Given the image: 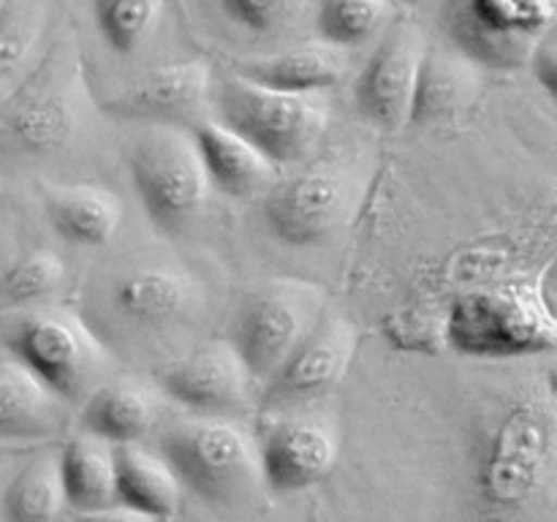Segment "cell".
Segmentation results:
<instances>
[{
  "instance_id": "obj_1",
  "label": "cell",
  "mask_w": 557,
  "mask_h": 522,
  "mask_svg": "<svg viewBox=\"0 0 557 522\" xmlns=\"http://www.w3.org/2000/svg\"><path fill=\"white\" fill-rule=\"evenodd\" d=\"M557 419L547 389L515 397L484 435L476 465V489L495 514L528 509L555 471Z\"/></svg>"
},
{
  "instance_id": "obj_2",
  "label": "cell",
  "mask_w": 557,
  "mask_h": 522,
  "mask_svg": "<svg viewBox=\"0 0 557 522\" xmlns=\"http://www.w3.org/2000/svg\"><path fill=\"white\" fill-rule=\"evenodd\" d=\"M210 103L218 123L245 136L275 166L302 161L330 125V103L321 92L272 90L234 71L212 79Z\"/></svg>"
},
{
  "instance_id": "obj_3",
  "label": "cell",
  "mask_w": 557,
  "mask_h": 522,
  "mask_svg": "<svg viewBox=\"0 0 557 522\" xmlns=\"http://www.w3.org/2000/svg\"><path fill=\"white\" fill-rule=\"evenodd\" d=\"M557 326L539 286L498 283L455 299L446 319V343L457 353L511 359L555 348Z\"/></svg>"
},
{
  "instance_id": "obj_4",
  "label": "cell",
  "mask_w": 557,
  "mask_h": 522,
  "mask_svg": "<svg viewBox=\"0 0 557 522\" xmlns=\"http://www.w3.org/2000/svg\"><path fill=\"white\" fill-rule=\"evenodd\" d=\"M158 449L183 489L199 495L205 504L234 509L250 504L264 487L256 438L226 419L174 424L161 435Z\"/></svg>"
},
{
  "instance_id": "obj_5",
  "label": "cell",
  "mask_w": 557,
  "mask_h": 522,
  "mask_svg": "<svg viewBox=\"0 0 557 522\" xmlns=\"http://www.w3.org/2000/svg\"><path fill=\"white\" fill-rule=\"evenodd\" d=\"M85 109L79 54L54 47L27 79L0 98V145L25 156H52L74 139Z\"/></svg>"
},
{
  "instance_id": "obj_6",
  "label": "cell",
  "mask_w": 557,
  "mask_h": 522,
  "mask_svg": "<svg viewBox=\"0 0 557 522\" xmlns=\"http://www.w3.org/2000/svg\"><path fill=\"white\" fill-rule=\"evenodd\" d=\"M128 169L147 217L161 232H183L212 194L194 136L177 125L156 123L139 136L131 147Z\"/></svg>"
},
{
  "instance_id": "obj_7",
  "label": "cell",
  "mask_w": 557,
  "mask_h": 522,
  "mask_svg": "<svg viewBox=\"0 0 557 522\" xmlns=\"http://www.w3.org/2000/svg\"><path fill=\"white\" fill-rule=\"evenodd\" d=\"M324 310V288L294 277L267 281L243 299L228 343L237 348L250 378L267 381L313 330Z\"/></svg>"
},
{
  "instance_id": "obj_8",
  "label": "cell",
  "mask_w": 557,
  "mask_h": 522,
  "mask_svg": "<svg viewBox=\"0 0 557 522\" xmlns=\"http://www.w3.org/2000/svg\"><path fill=\"white\" fill-rule=\"evenodd\" d=\"M9 351L65 402L87 397L98 386L109 353L79 315L69 310H38L5 335Z\"/></svg>"
},
{
  "instance_id": "obj_9",
  "label": "cell",
  "mask_w": 557,
  "mask_h": 522,
  "mask_svg": "<svg viewBox=\"0 0 557 522\" xmlns=\"http://www.w3.org/2000/svg\"><path fill=\"white\" fill-rule=\"evenodd\" d=\"M555 9L557 0H446L441 25L476 65L511 71L553 30Z\"/></svg>"
},
{
  "instance_id": "obj_10",
  "label": "cell",
  "mask_w": 557,
  "mask_h": 522,
  "mask_svg": "<svg viewBox=\"0 0 557 522\" xmlns=\"http://www.w3.org/2000/svg\"><path fill=\"white\" fill-rule=\"evenodd\" d=\"M351 199V174L330 158L275 185L264 199V223L283 245L310 248L341 228Z\"/></svg>"
},
{
  "instance_id": "obj_11",
  "label": "cell",
  "mask_w": 557,
  "mask_h": 522,
  "mask_svg": "<svg viewBox=\"0 0 557 522\" xmlns=\"http://www.w3.org/2000/svg\"><path fill=\"white\" fill-rule=\"evenodd\" d=\"M424 49L428 41L411 22L386 27L354 85V103L370 125L389 134L406 128Z\"/></svg>"
},
{
  "instance_id": "obj_12",
  "label": "cell",
  "mask_w": 557,
  "mask_h": 522,
  "mask_svg": "<svg viewBox=\"0 0 557 522\" xmlns=\"http://www.w3.org/2000/svg\"><path fill=\"white\" fill-rule=\"evenodd\" d=\"M357 330L341 313H326L264 381V408H292L326 395L343 381L357 351Z\"/></svg>"
},
{
  "instance_id": "obj_13",
  "label": "cell",
  "mask_w": 557,
  "mask_h": 522,
  "mask_svg": "<svg viewBox=\"0 0 557 522\" xmlns=\"http://www.w3.org/2000/svg\"><path fill=\"white\" fill-rule=\"evenodd\" d=\"M256 449L264 487L275 495H294L335 471L341 435L324 417H283L261 433Z\"/></svg>"
},
{
  "instance_id": "obj_14",
  "label": "cell",
  "mask_w": 557,
  "mask_h": 522,
  "mask_svg": "<svg viewBox=\"0 0 557 522\" xmlns=\"http://www.w3.org/2000/svg\"><path fill=\"white\" fill-rule=\"evenodd\" d=\"M166 397L205 417H223L248 402L253 378L228 340H210L158 375Z\"/></svg>"
},
{
  "instance_id": "obj_15",
  "label": "cell",
  "mask_w": 557,
  "mask_h": 522,
  "mask_svg": "<svg viewBox=\"0 0 557 522\" xmlns=\"http://www.w3.org/2000/svg\"><path fill=\"white\" fill-rule=\"evenodd\" d=\"M212 69L207 60L161 65L141 76L120 96L103 103V112L136 123L177 125L194 120L210 103Z\"/></svg>"
},
{
  "instance_id": "obj_16",
  "label": "cell",
  "mask_w": 557,
  "mask_h": 522,
  "mask_svg": "<svg viewBox=\"0 0 557 522\" xmlns=\"http://www.w3.org/2000/svg\"><path fill=\"white\" fill-rule=\"evenodd\" d=\"M476 69L479 65L457 49L455 52H444L435 47L424 49L408 125L438 128V125H449L460 114H466L482 87Z\"/></svg>"
},
{
  "instance_id": "obj_17",
  "label": "cell",
  "mask_w": 557,
  "mask_h": 522,
  "mask_svg": "<svg viewBox=\"0 0 557 522\" xmlns=\"http://www.w3.org/2000/svg\"><path fill=\"white\" fill-rule=\"evenodd\" d=\"M114 495L136 520H172L183 504V484L161 455L131 440L114 446Z\"/></svg>"
},
{
  "instance_id": "obj_18",
  "label": "cell",
  "mask_w": 557,
  "mask_h": 522,
  "mask_svg": "<svg viewBox=\"0 0 557 522\" xmlns=\"http://www.w3.org/2000/svg\"><path fill=\"white\" fill-rule=\"evenodd\" d=\"M194 145L199 150L201 166L212 188L226 196H248L259 190L275 174V163L256 150L245 136L218 123L215 117L199 120L190 128Z\"/></svg>"
},
{
  "instance_id": "obj_19",
  "label": "cell",
  "mask_w": 557,
  "mask_h": 522,
  "mask_svg": "<svg viewBox=\"0 0 557 522\" xmlns=\"http://www.w3.org/2000/svg\"><path fill=\"white\" fill-rule=\"evenodd\" d=\"M196 283L174 266H134L112 283V304L136 324H169L194 308Z\"/></svg>"
},
{
  "instance_id": "obj_20",
  "label": "cell",
  "mask_w": 557,
  "mask_h": 522,
  "mask_svg": "<svg viewBox=\"0 0 557 522\" xmlns=\"http://www.w3.org/2000/svg\"><path fill=\"white\" fill-rule=\"evenodd\" d=\"M44 207L54 234L76 248H101L123 223V204L101 185H52Z\"/></svg>"
},
{
  "instance_id": "obj_21",
  "label": "cell",
  "mask_w": 557,
  "mask_h": 522,
  "mask_svg": "<svg viewBox=\"0 0 557 522\" xmlns=\"http://www.w3.org/2000/svg\"><path fill=\"white\" fill-rule=\"evenodd\" d=\"M65 424V400L22 362H0V440H36Z\"/></svg>"
},
{
  "instance_id": "obj_22",
  "label": "cell",
  "mask_w": 557,
  "mask_h": 522,
  "mask_svg": "<svg viewBox=\"0 0 557 522\" xmlns=\"http://www.w3.org/2000/svg\"><path fill=\"white\" fill-rule=\"evenodd\" d=\"M234 74L286 92H324L335 87L346 74L343 49L324 41L302 44V47L275 52L270 58L243 60L234 65Z\"/></svg>"
},
{
  "instance_id": "obj_23",
  "label": "cell",
  "mask_w": 557,
  "mask_h": 522,
  "mask_svg": "<svg viewBox=\"0 0 557 522\" xmlns=\"http://www.w3.org/2000/svg\"><path fill=\"white\" fill-rule=\"evenodd\" d=\"M65 509L79 517H101L117 506L114 495V446L85 433L58 451Z\"/></svg>"
},
{
  "instance_id": "obj_24",
  "label": "cell",
  "mask_w": 557,
  "mask_h": 522,
  "mask_svg": "<svg viewBox=\"0 0 557 522\" xmlns=\"http://www.w3.org/2000/svg\"><path fill=\"white\" fill-rule=\"evenodd\" d=\"M156 419V397L134 381L98 384L85 397L79 413L82 430L112 446L141 440L152 430Z\"/></svg>"
},
{
  "instance_id": "obj_25",
  "label": "cell",
  "mask_w": 557,
  "mask_h": 522,
  "mask_svg": "<svg viewBox=\"0 0 557 522\" xmlns=\"http://www.w3.org/2000/svg\"><path fill=\"white\" fill-rule=\"evenodd\" d=\"M63 511L58 451H47L27 462L3 493V517L11 522H49L63 517Z\"/></svg>"
},
{
  "instance_id": "obj_26",
  "label": "cell",
  "mask_w": 557,
  "mask_h": 522,
  "mask_svg": "<svg viewBox=\"0 0 557 522\" xmlns=\"http://www.w3.org/2000/svg\"><path fill=\"white\" fill-rule=\"evenodd\" d=\"M392 0H321L315 11L319 41L337 49H357L379 38L395 20Z\"/></svg>"
},
{
  "instance_id": "obj_27",
  "label": "cell",
  "mask_w": 557,
  "mask_h": 522,
  "mask_svg": "<svg viewBox=\"0 0 557 522\" xmlns=\"http://www.w3.org/2000/svg\"><path fill=\"white\" fill-rule=\"evenodd\" d=\"M44 30V5L38 0L0 3V98L9 96L30 63Z\"/></svg>"
},
{
  "instance_id": "obj_28",
  "label": "cell",
  "mask_w": 557,
  "mask_h": 522,
  "mask_svg": "<svg viewBox=\"0 0 557 522\" xmlns=\"http://www.w3.org/2000/svg\"><path fill=\"white\" fill-rule=\"evenodd\" d=\"M163 14V0H92V20L103 44L117 54H134L150 41Z\"/></svg>"
},
{
  "instance_id": "obj_29",
  "label": "cell",
  "mask_w": 557,
  "mask_h": 522,
  "mask_svg": "<svg viewBox=\"0 0 557 522\" xmlns=\"http://www.w3.org/2000/svg\"><path fill=\"white\" fill-rule=\"evenodd\" d=\"M65 283V264L52 250H30L0 275V310L41 302Z\"/></svg>"
},
{
  "instance_id": "obj_30",
  "label": "cell",
  "mask_w": 557,
  "mask_h": 522,
  "mask_svg": "<svg viewBox=\"0 0 557 522\" xmlns=\"http://www.w3.org/2000/svg\"><path fill=\"white\" fill-rule=\"evenodd\" d=\"M228 22L250 36H281L299 20L308 0H218Z\"/></svg>"
},
{
  "instance_id": "obj_31",
  "label": "cell",
  "mask_w": 557,
  "mask_h": 522,
  "mask_svg": "<svg viewBox=\"0 0 557 522\" xmlns=\"http://www.w3.org/2000/svg\"><path fill=\"white\" fill-rule=\"evenodd\" d=\"M528 63L533 65V76H536L539 85L555 98L557 90V52H555V30L544 33L542 41L536 44V49L531 52Z\"/></svg>"
},
{
  "instance_id": "obj_32",
  "label": "cell",
  "mask_w": 557,
  "mask_h": 522,
  "mask_svg": "<svg viewBox=\"0 0 557 522\" xmlns=\"http://www.w3.org/2000/svg\"><path fill=\"white\" fill-rule=\"evenodd\" d=\"M395 5H403V3H419V0H392Z\"/></svg>"
}]
</instances>
